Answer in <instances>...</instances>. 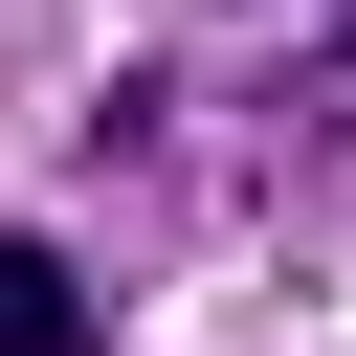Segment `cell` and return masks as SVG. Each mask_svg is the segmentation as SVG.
<instances>
[{
	"label": "cell",
	"mask_w": 356,
	"mask_h": 356,
	"mask_svg": "<svg viewBox=\"0 0 356 356\" xmlns=\"http://www.w3.org/2000/svg\"><path fill=\"white\" fill-rule=\"evenodd\" d=\"M0 356H111L89 267H67V245H22V222H0Z\"/></svg>",
	"instance_id": "cell-1"
}]
</instances>
